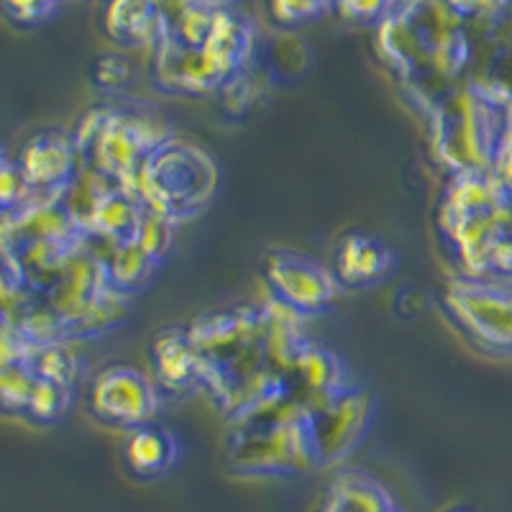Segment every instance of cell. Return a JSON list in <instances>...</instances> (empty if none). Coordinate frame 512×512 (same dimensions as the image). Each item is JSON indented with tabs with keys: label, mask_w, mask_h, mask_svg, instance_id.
I'll list each match as a JSON object with an SVG mask.
<instances>
[{
	"label": "cell",
	"mask_w": 512,
	"mask_h": 512,
	"mask_svg": "<svg viewBox=\"0 0 512 512\" xmlns=\"http://www.w3.org/2000/svg\"><path fill=\"white\" fill-rule=\"evenodd\" d=\"M454 512H477V510H454Z\"/></svg>",
	"instance_id": "cell-3"
},
{
	"label": "cell",
	"mask_w": 512,
	"mask_h": 512,
	"mask_svg": "<svg viewBox=\"0 0 512 512\" xmlns=\"http://www.w3.org/2000/svg\"><path fill=\"white\" fill-rule=\"evenodd\" d=\"M175 454V438L169 436L167 431H159V428H139L131 436L126 448L128 466L139 477H157V474H162L164 469H169Z\"/></svg>",
	"instance_id": "cell-2"
},
{
	"label": "cell",
	"mask_w": 512,
	"mask_h": 512,
	"mask_svg": "<svg viewBox=\"0 0 512 512\" xmlns=\"http://www.w3.org/2000/svg\"><path fill=\"white\" fill-rule=\"evenodd\" d=\"M98 400L103 402L105 418H113L118 423H141L146 413H152L154 395L152 387L134 369H116L105 372L103 384L98 387Z\"/></svg>",
	"instance_id": "cell-1"
}]
</instances>
